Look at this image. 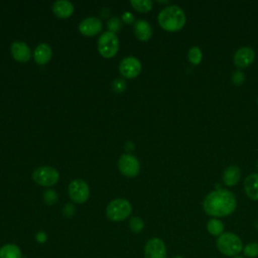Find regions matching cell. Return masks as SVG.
I'll list each match as a JSON object with an SVG mask.
<instances>
[{"mask_svg":"<svg viewBox=\"0 0 258 258\" xmlns=\"http://www.w3.org/2000/svg\"><path fill=\"white\" fill-rule=\"evenodd\" d=\"M237 206L235 196L227 189L219 188L211 191L204 200L203 208L212 217H226L232 214Z\"/></svg>","mask_w":258,"mask_h":258,"instance_id":"cell-1","label":"cell"},{"mask_svg":"<svg viewBox=\"0 0 258 258\" xmlns=\"http://www.w3.org/2000/svg\"><path fill=\"white\" fill-rule=\"evenodd\" d=\"M185 21L186 17L183 10L176 5L167 6L158 14L159 25L167 31H177L181 29Z\"/></svg>","mask_w":258,"mask_h":258,"instance_id":"cell-2","label":"cell"},{"mask_svg":"<svg viewBox=\"0 0 258 258\" xmlns=\"http://www.w3.org/2000/svg\"><path fill=\"white\" fill-rule=\"evenodd\" d=\"M216 245L218 250L225 256L235 257L243 250V243L239 236L234 233L226 232L217 238Z\"/></svg>","mask_w":258,"mask_h":258,"instance_id":"cell-3","label":"cell"},{"mask_svg":"<svg viewBox=\"0 0 258 258\" xmlns=\"http://www.w3.org/2000/svg\"><path fill=\"white\" fill-rule=\"evenodd\" d=\"M132 212L130 203L125 199H116L109 203L106 208V216L110 221L121 222L127 219Z\"/></svg>","mask_w":258,"mask_h":258,"instance_id":"cell-4","label":"cell"},{"mask_svg":"<svg viewBox=\"0 0 258 258\" xmlns=\"http://www.w3.org/2000/svg\"><path fill=\"white\" fill-rule=\"evenodd\" d=\"M119 49V39L116 33L106 31L101 34L98 39V50L100 54L106 58L115 56Z\"/></svg>","mask_w":258,"mask_h":258,"instance_id":"cell-5","label":"cell"},{"mask_svg":"<svg viewBox=\"0 0 258 258\" xmlns=\"http://www.w3.org/2000/svg\"><path fill=\"white\" fill-rule=\"evenodd\" d=\"M33 180L42 186L54 185L59 178L58 171L51 166H40L34 169L32 173Z\"/></svg>","mask_w":258,"mask_h":258,"instance_id":"cell-6","label":"cell"},{"mask_svg":"<svg viewBox=\"0 0 258 258\" xmlns=\"http://www.w3.org/2000/svg\"><path fill=\"white\" fill-rule=\"evenodd\" d=\"M90 189L83 179H74L69 184V196L73 202L84 204L89 199Z\"/></svg>","mask_w":258,"mask_h":258,"instance_id":"cell-7","label":"cell"},{"mask_svg":"<svg viewBox=\"0 0 258 258\" xmlns=\"http://www.w3.org/2000/svg\"><path fill=\"white\" fill-rule=\"evenodd\" d=\"M120 172L128 177H134L139 173L140 164L138 159L131 154H123L118 160Z\"/></svg>","mask_w":258,"mask_h":258,"instance_id":"cell-8","label":"cell"},{"mask_svg":"<svg viewBox=\"0 0 258 258\" xmlns=\"http://www.w3.org/2000/svg\"><path fill=\"white\" fill-rule=\"evenodd\" d=\"M167 251L164 242L160 238L149 239L144 246V258H166Z\"/></svg>","mask_w":258,"mask_h":258,"instance_id":"cell-9","label":"cell"},{"mask_svg":"<svg viewBox=\"0 0 258 258\" xmlns=\"http://www.w3.org/2000/svg\"><path fill=\"white\" fill-rule=\"evenodd\" d=\"M141 69L142 66L140 60L134 56H127L123 58L119 64L120 74L127 79L137 77L140 74Z\"/></svg>","mask_w":258,"mask_h":258,"instance_id":"cell-10","label":"cell"},{"mask_svg":"<svg viewBox=\"0 0 258 258\" xmlns=\"http://www.w3.org/2000/svg\"><path fill=\"white\" fill-rule=\"evenodd\" d=\"M102 21L97 17H87L81 21L79 25V30L83 35L94 36L102 30Z\"/></svg>","mask_w":258,"mask_h":258,"instance_id":"cell-11","label":"cell"},{"mask_svg":"<svg viewBox=\"0 0 258 258\" xmlns=\"http://www.w3.org/2000/svg\"><path fill=\"white\" fill-rule=\"evenodd\" d=\"M255 57V52L251 47L242 46L234 54V62L238 68H247L250 66Z\"/></svg>","mask_w":258,"mask_h":258,"instance_id":"cell-12","label":"cell"},{"mask_svg":"<svg viewBox=\"0 0 258 258\" xmlns=\"http://www.w3.org/2000/svg\"><path fill=\"white\" fill-rule=\"evenodd\" d=\"M11 54L17 61L25 62L30 58L29 46L25 42L14 41L11 44Z\"/></svg>","mask_w":258,"mask_h":258,"instance_id":"cell-13","label":"cell"},{"mask_svg":"<svg viewBox=\"0 0 258 258\" xmlns=\"http://www.w3.org/2000/svg\"><path fill=\"white\" fill-rule=\"evenodd\" d=\"M51 9L58 18H68L74 13V5L68 0H57L53 2Z\"/></svg>","mask_w":258,"mask_h":258,"instance_id":"cell-14","label":"cell"},{"mask_svg":"<svg viewBox=\"0 0 258 258\" xmlns=\"http://www.w3.org/2000/svg\"><path fill=\"white\" fill-rule=\"evenodd\" d=\"M134 34L139 40L146 41L152 35V27L148 21L144 19H138L134 23Z\"/></svg>","mask_w":258,"mask_h":258,"instance_id":"cell-15","label":"cell"},{"mask_svg":"<svg viewBox=\"0 0 258 258\" xmlns=\"http://www.w3.org/2000/svg\"><path fill=\"white\" fill-rule=\"evenodd\" d=\"M246 195L253 201H258V174L251 173L244 180Z\"/></svg>","mask_w":258,"mask_h":258,"instance_id":"cell-16","label":"cell"},{"mask_svg":"<svg viewBox=\"0 0 258 258\" xmlns=\"http://www.w3.org/2000/svg\"><path fill=\"white\" fill-rule=\"evenodd\" d=\"M33 56H34V60L38 64H45L50 60L52 56L51 47L46 43H40L34 49Z\"/></svg>","mask_w":258,"mask_h":258,"instance_id":"cell-17","label":"cell"},{"mask_svg":"<svg viewBox=\"0 0 258 258\" xmlns=\"http://www.w3.org/2000/svg\"><path fill=\"white\" fill-rule=\"evenodd\" d=\"M241 176V170L237 165L228 166L223 172V182L228 186L235 185Z\"/></svg>","mask_w":258,"mask_h":258,"instance_id":"cell-18","label":"cell"},{"mask_svg":"<svg viewBox=\"0 0 258 258\" xmlns=\"http://www.w3.org/2000/svg\"><path fill=\"white\" fill-rule=\"evenodd\" d=\"M0 258H22V252L16 244H4L0 248Z\"/></svg>","mask_w":258,"mask_h":258,"instance_id":"cell-19","label":"cell"},{"mask_svg":"<svg viewBox=\"0 0 258 258\" xmlns=\"http://www.w3.org/2000/svg\"><path fill=\"white\" fill-rule=\"evenodd\" d=\"M207 230L213 236H220L224 233V224L219 219H211L207 223Z\"/></svg>","mask_w":258,"mask_h":258,"instance_id":"cell-20","label":"cell"},{"mask_svg":"<svg viewBox=\"0 0 258 258\" xmlns=\"http://www.w3.org/2000/svg\"><path fill=\"white\" fill-rule=\"evenodd\" d=\"M130 4L138 12H148L152 8V1L150 0H131Z\"/></svg>","mask_w":258,"mask_h":258,"instance_id":"cell-21","label":"cell"},{"mask_svg":"<svg viewBox=\"0 0 258 258\" xmlns=\"http://www.w3.org/2000/svg\"><path fill=\"white\" fill-rule=\"evenodd\" d=\"M187 57L192 64H199L203 58V53L201 48L199 46L190 47L187 53Z\"/></svg>","mask_w":258,"mask_h":258,"instance_id":"cell-22","label":"cell"},{"mask_svg":"<svg viewBox=\"0 0 258 258\" xmlns=\"http://www.w3.org/2000/svg\"><path fill=\"white\" fill-rule=\"evenodd\" d=\"M243 253L246 257L256 258L258 257V243L251 242L243 247Z\"/></svg>","mask_w":258,"mask_h":258,"instance_id":"cell-23","label":"cell"},{"mask_svg":"<svg viewBox=\"0 0 258 258\" xmlns=\"http://www.w3.org/2000/svg\"><path fill=\"white\" fill-rule=\"evenodd\" d=\"M129 227L132 232L139 233L144 228V222L139 217H133V218H131V220L129 222Z\"/></svg>","mask_w":258,"mask_h":258,"instance_id":"cell-24","label":"cell"},{"mask_svg":"<svg viewBox=\"0 0 258 258\" xmlns=\"http://www.w3.org/2000/svg\"><path fill=\"white\" fill-rule=\"evenodd\" d=\"M43 199H44L45 204H47V205H53V204H55L56 201H57V195H56V192H55L54 190L48 189V190H46V191L44 192Z\"/></svg>","mask_w":258,"mask_h":258,"instance_id":"cell-25","label":"cell"},{"mask_svg":"<svg viewBox=\"0 0 258 258\" xmlns=\"http://www.w3.org/2000/svg\"><path fill=\"white\" fill-rule=\"evenodd\" d=\"M121 26H122L121 20L117 17H113L108 21V28L110 29L109 31H111V32L115 33L117 31H119L121 29Z\"/></svg>","mask_w":258,"mask_h":258,"instance_id":"cell-26","label":"cell"},{"mask_svg":"<svg viewBox=\"0 0 258 258\" xmlns=\"http://www.w3.org/2000/svg\"><path fill=\"white\" fill-rule=\"evenodd\" d=\"M112 88L115 92L121 93L126 89V83L122 79H116L112 84Z\"/></svg>","mask_w":258,"mask_h":258,"instance_id":"cell-27","label":"cell"},{"mask_svg":"<svg viewBox=\"0 0 258 258\" xmlns=\"http://www.w3.org/2000/svg\"><path fill=\"white\" fill-rule=\"evenodd\" d=\"M245 81V76L242 72H234L233 75H232V82L235 84V85H241L243 84Z\"/></svg>","mask_w":258,"mask_h":258,"instance_id":"cell-28","label":"cell"},{"mask_svg":"<svg viewBox=\"0 0 258 258\" xmlns=\"http://www.w3.org/2000/svg\"><path fill=\"white\" fill-rule=\"evenodd\" d=\"M122 19H123V21H124L125 23L130 24V23H132V22L134 21V16H133V14L130 13V12H125V13H123V15H122Z\"/></svg>","mask_w":258,"mask_h":258,"instance_id":"cell-29","label":"cell"},{"mask_svg":"<svg viewBox=\"0 0 258 258\" xmlns=\"http://www.w3.org/2000/svg\"><path fill=\"white\" fill-rule=\"evenodd\" d=\"M35 239L39 243H44L47 240V236H46V234L44 232H39V233H37Z\"/></svg>","mask_w":258,"mask_h":258,"instance_id":"cell-30","label":"cell"},{"mask_svg":"<svg viewBox=\"0 0 258 258\" xmlns=\"http://www.w3.org/2000/svg\"><path fill=\"white\" fill-rule=\"evenodd\" d=\"M172 258H184V257H182V256H179V255H177V256H173Z\"/></svg>","mask_w":258,"mask_h":258,"instance_id":"cell-31","label":"cell"},{"mask_svg":"<svg viewBox=\"0 0 258 258\" xmlns=\"http://www.w3.org/2000/svg\"><path fill=\"white\" fill-rule=\"evenodd\" d=\"M233 258H244V257H243V256H239V255H238V256H235V257H233Z\"/></svg>","mask_w":258,"mask_h":258,"instance_id":"cell-32","label":"cell"},{"mask_svg":"<svg viewBox=\"0 0 258 258\" xmlns=\"http://www.w3.org/2000/svg\"><path fill=\"white\" fill-rule=\"evenodd\" d=\"M257 167H258V160H257Z\"/></svg>","mask_w":258,"mask_h":258,"instance_id":"cell-33","label":"cell"},{"mask_svg":"<svg viewBox=\"0 0 258 258\" xmlns=\"http://www.w3.org/2000/svg\"><path fill=\"white\" fill-rule=\"evenodd\" d=\"M257 102H258V101H257Z\"/></svg>","mask_w":258,"mask_h":258,"instance_id":"cell-34","label":"cell"}]
</instances>
